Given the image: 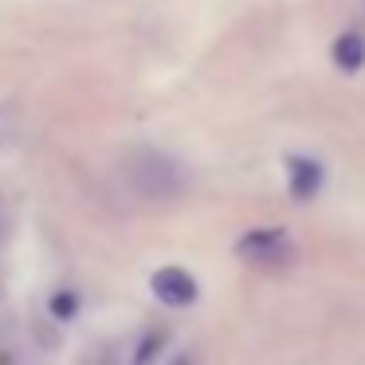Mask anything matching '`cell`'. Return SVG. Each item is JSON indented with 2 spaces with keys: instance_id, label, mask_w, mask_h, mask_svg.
Returning a JSON list of instances; mask_svg holds the SVG:
<instances>
[{
  "instance_id": "1",
  "label": "cell",
  "mask_w": 365,
  "mask_h": 365,
  "mask_svg": "<svg viewBox=\"0 0 365 365\" xmlns=\"http://www.w3.org/2000/svg\"><path fill=\"white\" fill-rule=\"evenodd\" d=\"M126 181L142 200H173L185 192V173L173 158L158 150H134L126 158Z\"/></svg>"
},
{
  "instance_id": "2",
  "label": "cell",
  "mask_w": 365,
  "mask_h": 365,
  "mask_svg": "<svg viewBox=\"0 0 365 365\" xmlns=\"http://www.w3.org/2000/svg\"><path fill=\"white\" fill-rule=\"evenodd\" d=\"M150 287H153V294H158L165 307H173V310L197 302V279H192L185 267H161V271H153V283Z\"/></svg>"
},
{
  "instance_id": "3",
  "label": "cell",
  "mask_w": 365,
  "mask_h": 365,
  "mask_svg": "<svg viewBox=\"0 0 365 365\" xmlns=\"http://www.w3.org/2000/svg\"><path fill=\"white\" fill-rule=\"evenodd\" d=\"M236 252L244 255V259H252V263H275V259L287 255V236L279 228H255V232H247V236L240 240Z\"/></svg>"
},
{
  "instance_id": "4",
  "label": "cell",
  "mask_w": 365,
  "mask_h": 365,
  "mask_svg": "<svg viewBox=\"0 0 365 365\" xmlns=\"http://www.w3.org/2000/svg\"><path fill=\"white\" fill-rule=\"evenodd\" d=\"M322 185V165L310 158H291V192L299 200H310Z\"/></svg>"
},
{
  "instance_id": "5",
  "label": "cell",
  "mask_w": 365,
  "mask_h": 365,
  "mask_svg": "<svg viewBox=\"0 0 365 365\" xmlns=\"http://www.w3.org/2000/svg\"><path fill=\"white\" fill-rule=\"evenodd\" d=\"M334 63H338L346 75L361 71V67H365V40H361V36H357V32L338 36V40H334Z\"/></svg>"
},
{
  "instance_id": "6",
  "label": "cell",
  "mask_w": 365,
  "mask_h": 365,
  "mask_svg": "<svg viewBox=\"0 0 365 365\" xmlns=\"http://www.w3.org/2000/svg\"><path fill=\"white\" fill-rule=\"evenodd\" d=\"M161 346H165V338H161V334H150V338L142 341V349H138L134 365H153V361H158V354H161Z\"/></svg>"
},
{
  "instance_id": "7",
  "label": "cell",
  "mask_w": 365,
  "mask_h": 365,
  "mask_svg": "<svg viewBox=\"0 0 365 365\" xmlns=\"http://www.w3.org/2000/svg\"><path fill=\"white\" fill-rule=\"evenodd\" d=\"M177 365H192V361H189V357H181V361H177Z\"/></svg>"
}]
</instances>
